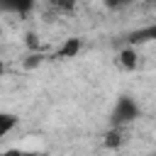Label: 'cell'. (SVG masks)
<instances>
[{
	"label": "cell",
	"instance_id": "cell-3",
	"mask_svg": "<svg viewBox=\"0 0 156 156\" xmlns=\"http://www.w3.org/2000/svg\"><path fill=\"white\" fill-rule=\"evenodd\" d=\"M102 144H105L107 149H119V146L124 144V132H122V127H112V129H107Z\"/></svg>",
	"mask_w": 156,
	"mask_h": 156
},
{
	"label": "cell",
	"instance_id": "cell-4",
	"mask_svg": "<svg viewBox=\"0 0 156 156\" xmlns=\"http://www.w3.org/2000/svg\"><path fill=\"white\" fill-rule=\"evenodd\" d=\"M80 49H83V41H80L78 37H73V39H66V44L58 49L56 56H61V58H71V56H76Z\"/></svg>",
	"mask_w": 156,
	"mask_h": 156
},
{
	"label": "cell",
	"instance_id": "cell-2",
	"mask_svg": "<svg viewBox=\"0 0 156 156\" xmlns=\"http://www.w3.org/2000/svg\"><path fill=\"white\" fill-rule=\"evenodd\" d=\"M117 66H119L122 71H136V66H139V54H136V49H134V46H124V49L117 54Z\"/></svg>",
	"mask_w": 156,
	"mask_h": 156
},
{
	"label": "cell",
	"instance_id": "cell-7",
	"mask_svg": "<svg viewBox=\"0 0 156 156\" xmlns=\"http://www.w3.org/2000/svg\"><path fill=\"white\" fill-rule=\"evenodd\" d=\"M41 58H44L41 54H32V56H29V61H24V66H27V68H32V66H37V63H41Z\"/></svg>",
	"mask_w": 156,
	"mask_h": 156
},
{
	"label": "cell",
	"instance_id": "cell-6",
	"mask_svg": "<svg viewBox=\"0 0 156 156\" xmlns=\"http://www.w3.org/2000/svg\"><path fill=\"white\" fill-rule=\"evenodd\" d=\"M136 39H156V22L149 24V27H144V29H139V32H134L132 41H136Z\"/></svg>",
	"mask_w": 156,
	"mask_h": 156
},
{
	"label": "cell",
	"instance_id": "cell-5",
	"mask_svg": "<svg viewBox=\"0 0 156 156\" xmlns=\"http://www.w3.org/2000/svg\"><path fill=\"white\" fill-rule=\"evenodd\" d=\"M17 122H20V117H15V115H10V112H2V115H0V134L7 136Z\"/></svg>",
	"mask_w": 156,
	"mask_h": 156
},
{
	"label": "cell",
	"instance_id": "cell-1",
	"mask_svg": "<svg viewBox=\"0 0 156 156\" xmlns=\"http://www.w3.org/2000/svg\"><path fill=\"white\" fill-rule=\"evenodd\" d=\"M136 117H139L136 100H132L129 95H122L117 100V105H115V112H112V127H124V124H129Z\"/></svg>",
	"mask_w": 156,
	"mask_h": 156
}]
</instances>
